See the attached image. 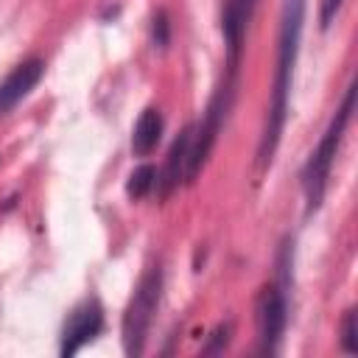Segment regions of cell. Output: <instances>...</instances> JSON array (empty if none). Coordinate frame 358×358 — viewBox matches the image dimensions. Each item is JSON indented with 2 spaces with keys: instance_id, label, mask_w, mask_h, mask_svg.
Here are the masks:
<instances>
[{
  "instance_id": "cell-12",
  "label": "cell",
  "mask_w": 358,
  "mask_h": 358,
  "mask_svg": "<svg viewBox=\"0 0 358 358\" xmlns=\"http://www.w3.org/2000/svg\"><path fill=\"white\" fill-rule=\"evenodd\" d=\"M341 347H344V352H358V324H355L352 308L341 319Z\"/></svg>"
},
{
  "instance_id": "cell-2",
  "label": "cell",
  "mask_w": 358,
  "mask_h": 358,
  "mask_svg": "<svg viewBox=\"0 0 358 358\" xmlns=\"http://www.w3.org/2000/svg\"><path fill=\"white\" fill-rule=\"evenodd\" d=\"M352 106H355V84L347 87V95H344L341 106L336 109L327 131L322 134L319 145L313 148V154L308 157V162L302 168V190H305V213L308 215H313L322 207V199H324V190H327V179H330V168L336 162L338 145H341L347 123L352 117Z\"/></svg>"
},
{
  "instance_id": "cell-8",
  "label": "cell",
  "mask_w": 358,
  "mask_h": 358,
  "mask_svg": "<svg viewBox=\"0 0 358 358\" xmlns=\"http://www.w3.org/2000/svg\"><path fill=\"white\" fill-rule=\"evenodd\" d=\"M45 76V62L42 59H25L20 62L3 81H0V115H6L8 109H14Z\"/></svg>"
},
{
  "instance_id": "cell-6",
  "label": "cell",
  "mask_w": 358,
  "mask_h": 358,
  "mask_svg": "<svg viewBox=\"0 0 358 358\" xmlns=\"http://www.w3.org/2000/svg\"><path fill=\"white\" fill-rule=\"evenodd\" d=\"M255 6H257V0H227L224 3L221 34H224V45H227V73H232V76H238L243 39H246V28L255 14Z\"/></svg>"
},
{
  "instance_id": "cell-3",
  "label": "cell",
  "mask_w": 358,
  "mask_h": 358,
  "mask_svg": "<svg viewBox=\"0 0 358 358\" xmlns=\"http://www.w3.org/2000/svg\"><path fill=\"white\" fill-rule=\"evenodd\" d=\"M159 294H162V268L151 266L140 277V282L129 299V308L123 313V350H126V355H143L145 336H148L154 310L159 305Z\"/></svg>"
},
{
  "instance_id": "cell-9",
  "label": "cell",
  "mask_w": 358,
  "mask_h": 358,
  "mask_svg": "<svg viewBox=\"0 0 358 358\" xmlns=\"http://www.w3.org/2000/svg\"><path fill=\"white\" fill-rule=\"evenodd\" d=\"M190 143H193V126H187V129L176 137V143L171 145V154H168V162H165V173H162V179H159V196H168V193L185 179Z\"/></svg>"
},
{
  "instance_id": "cell-1",
  "label": "cell",
  "mask_w": 358,
  "mask_h": 358,
  "mask_svg": "<svg viewBox=\"0 0 358 358\" xmlns=\"http://www.w3.org/2000/svg\"><path fill=\"white\" fill-rule=\"evenodd\" d=\"M302 22H305V0H285L282 3V22H280V48H277V70L271 84V103L257 148V165L268 168L274 159V151L280 145V134L288 115V95L294 81V64L299 56V39H302Z\"/></svg>"
},
{
  "instance_id": "cell-11",
  "label": "cell",
  "mask_w": 358,
  "mask_h": 358,
  "mask_svg": "<svg viewBox=\"0 0 358 358\" xmlns=\"http://www.w3.org/2000/svg\"><path fill=\"white\" fill-rule=\"evenodd\" d=\"M154 185H157V168L154 165H140V168L131 171L129 182H126V193L131 199H143V196L151 193Z\"/></svg>"
},
{
  "instance_id": "cell-14",
  "label": "cell",
  "mask_w": 358,
  "mask_h": 358,
  "mask_svg": "<svg viewBox=\"0 0 358 358\" xmlns=\"http://www.w3.org/2000/svg\"><path fill=\"white\" fill-rule=\"evenodd\" d=\"M341 3H344V0H322V3H319V22H322V28H327V25L336 20Z\"/></svg>"
},
{
  "instance_id": "cell-4",
  "label": "cell",
  "mask_w": 358,
  "mask_h": 358,
  "mask_svg": "<svg viewBox=\"0 0 358 358\" xmlns=\"http://www.w3.org/2000/svg\"><path fill=\"white\" fill-rule=\"evenodd\" d=\"M232 98H235V76L227 73L224 81L218 84V90L213 92L210 103H207V112L201 117V126L193 129V143H190V154H187V171H185V182H193L201 168L207 165V157L224 129V120L229 115V106H232Z\"/></svg>"
},
{
  "instance_id": "cell-10",
  "label": "cell",
  "mask_w": 358,
  "mask_h": 358,
  "mask_svg": "<svg viewBox=\"0 0 358 358\" xmlns=\"http://www.w3.org/2000/svg\"><path fill=\"white\" fill-rule=\"evenodd\" d=\"M159 137H162V115H159V109L148 106V109H143V115H140L137 123H134V134H131V148H134V154H137V157L151 154V151L157 148Z\"/></svg>"
},
{
  "instance_id": "cell-5",
  "label": "cell",
  "mask_w": 358,
  "mask_h": 358,
  "mask_svg": "<svg viewBox=\"0 0 358 358\" xmlns=\"http://www.w3.org/2000/svg\"><path fill=\"white\" fill-rule=\"evenodd\" d=\"M257 330H260V350L263 352H274L280 338H282V330H285V322H288V305H285V291L280 285H266L257 296Z\"/></svg>"
},
{
  "instance_id": "cell-7",
  "label": "cell",
  "mask_w": 358,
  "mask_h": 358,
  "mask_svg": "<svg viewBox=\"0 0 358 358\" xmlns=\"http://www.w3.org/2000/svg\"><path fill=\"white\" fill-rule=\"evenodd\" d=\"M103 327V310L98 305V299H84L64 322L62 330V355L70 358L76 355L84 344H90Z\"/></svg>"
},
{
  "instance_id": "cell-13",
  "label": "cell",
  "mask_w": 358,
  "mask_h": 358,
  "mask_svg": "<svg viewBox=\"0 0 358 358\" xmlns=\"http://www.w3.org/2000/svg\"><path fill=\"white\" fill-rule=\"evenodd\" d=\"M168 39H171L168 14H165V11H157V14H154V45H157V48H168Z\"/></svg>"
}]
</instances>
